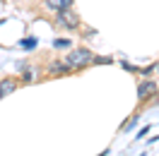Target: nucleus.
Instances as JSON below:
<instances>
[{
	"instance_id": "obj_1",
	"label": "nucleus",
	"mask_w": 159,
	"mask_h": 156,
	"mask_svg": "<svg viewBox=\"0 0 159 156\" xmlns=\"http://www.w3.org/2000/svg\"><path fill=\"white\" fill-rule=\"evenodd\" d=\"M65 63H68V67H72V70L87 67V65H92V63H94V55H92L87 48H77V50H72L68 58H65Z\"/></svg>"
},
{
	"instance_id": "obj_2",
	"label": "nucleus",
	"mask_w": 159,
	"mask_h": 156,
	"mask_svg": "<svg viewBox=\"0 0 159 156\" xmlns=\"http://www.w3.org/2000/svg\"><path fill=\"white\" fill-rule=\"evenodd\" d=\"M56 22H58L63 29H77V27H80V17H77L72 10H70V7L56 12Z\"/></svg>"
},
{
	"instance_id": "obj_3",
	"label": "nucleus",
	"mask_w": 159,
	"mask_h": 156,
	"mask_svg": "<svg viewBox=\"0 0 159 156\" xmlns=\"http://www.w3.org/2000/svg\"><path fill=\"white\" fill-rule=\"evenodd\" d=\"M152 94H157V84L154 82H149V79H145V82H140V87H138V98H149Z\"/></svg>"
},
{
	"instance_id": "obj_4",
	"label": "nucleus",
	"mask_w": 159,
	"mask_h": 156,
	"mask_svg": "<svg viewBox=\"0 0 159 156\" xmlns=\"http://www.w3.org/2000/svg\"><path fill=\"white\" fill-rule=\"evenodd\" d=\"M43 2H46V7H48V10H65V7H70V5H72V0H43Z\"/></svg>"
},
{
	"instance_id": "obj_5",
	"label": "nucleus",
	"mask_w": 159,
	"mask_h": 156,
	"mask_svg": "<svg viewBox=\"0 0 159 156\" xmlns=\"http://www.w3.org/2000/svg\"><path fill=\"white\" fill-rule=\"evenodd\" d=\"M12 89H15V82H0V94H2V96L10 94Z\"/></svg>"
},
{
	"instance_id": "obj_6",
	"label": "nucleus",
	"mask_w": 159,
	"mask_h": 156,
	"mask_svg": "<svg viewBox=\"0 0 159 156\" xmlns=\"http://www.w3.org/2000/svg\"><path fill=\"white\" fill-rule=\"evenodd\" d=\"M68 70V63H53L51 65V72H65Z\"/></svg>"
},
{
	"instance_id": "obj_7",
	"label": "nucleus",
	"mask_w": 159,
	"mask_h": 156,
	"mask_svg": "<svg viewBox=\"0 0 159 156\" xmlns=\"http://www.w3.org/2000/svg\"><path fill=\"white\" fill-rule=\"evenodd\" d=\"M20 46H22V48H27V50H31L34 46H36V39H24V41H20Z\"/></svg>"
},
{
	"instance_id": "obj_8",
	"label": "nucleus",
	"mask_w": 159,
	"mask_h": 156,
	"mask_svg": "<svg viewBox=\"0 0 159 156\" xmlns=\"http://www.w3.org/2000/svg\"><path fill=\"white\" fill-rule=\"evenodd\" d=\"M53 46H56V48H68L70 41L68 39H56V41H53Z\"/></svg>"
},
{
	"instance_id": "obj_9",
	"label": "nucleus",
	"mask_w": 159,
	"mask_h": 156,
	"mask_svg": "<svg viewBox=\"0 0 159 156\" xmlns=\"http://www.w3.org/2000/svg\"><path fill=\"white\" fill-rule=\"evenodd\" d=\"M147 130H149V127H142V130H140V132H138V139H142V137L147 135Z\"/></svg>"
},
{
	"instance_id": "obj_10",
	"label": "nucleus",
	"mask_w": 159,
	"mask_h": 156,
	"mask_svg": "<svg viewBox=\"0 0 159 156\" xmlns=\"http://www.w3.org/2000/svg\"><path fill=\"white\" fill-rule=\"evenodd\" d=\"M0 96H2V94H0Z\"/></svg>"
}]
</instances>
